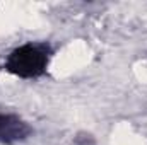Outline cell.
<instances>
[{
  "instance_id": "cell-1",
  "label": "cell",
  "mask_w": 147,
  "mask_h": 145,
  "mask_svg": "<svg viewBox=\"0 0 147 145\" xmlns=\"http://www.w3.org/2000/svg\"><path fill=\"white\" fill-rule=\"evenodd\" d=\"M51 48L45 43H26L12 50L5 60V70L21 79H36L46 72Z\"/></svg>"
},
{
  "instance_id": "cell-2",
  "label": "cell",
  "mask_w": 147,
  "mask_h": 145,
  "mask_svg": "<svg viewBox=\"0 0 147 145\" xmlns=\"http://www.w3.org/2000/svg\"><path fill=\"white\" fill-rule=\"evenodd\" d=\"M33 133L31 126L17 114L0 113V144H16L26 140Z\"/></svg>"
}]
</instances>
